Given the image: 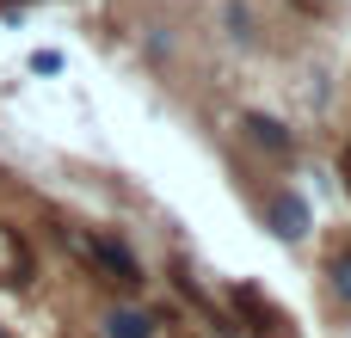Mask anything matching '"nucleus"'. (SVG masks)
Masks as SVG:
<instances>
[{
  "label": "nucleus",
  "instance_id": "20e7f679",
  "mask_svg": "<svg viewBox=\"0 0 351 338\" xmlns=\"http://www.w3.org/2000/svg\"><path fill=\"white\" fill-rule=\"evenodd\" d=\"M247 135H253L259 148H271V154H284V148H290V135H284V123H278V117H247Z\"/></svg>",
  "mask_w": 351,
  "mask_h": 338
},
{
  "label": "nucleus",
  "instance_id": "f257e3e1",
  "mask_svg": "<svg viewBox=\"0 0 351 338\" xmlns=\"http://www.w3.org/2000/svg\"><path fill=\"white\" fill-rule=\"evenodd\" d=\"M265 222H271V234H278V240H302L315 216H308V203H302L296 191H278V197H271V209H265Z\"/></svg>",
  "mask_w": 351,
  "mask_h": 338
},
{
  "label": "nucleus",
  "instance_id": "7ed1b4c3",
  "mask_svg": "<svg viewBox=\"0 0 351 338\" xmlns=\"http://www.w3.org/2000/svg\"><path fill=\"white\" fill-rule=\"evenodd\" d=\"M105 338H154V320L136 308H111L105 314Z\"/></svg>",
  "mask_w": 351,
  "mask_h": 338
},
{
  "label": "nucleus",
  "instance_id": "39448f33",
  "mask_svg": "<svg viewBox=\"0 0 351 338\" xmlns=\"http://www.w3.org/2000/svg\"><path fill=\"white\" fill-rule=\"evenodd\" d=\"M333 296L351 302V252H346V259H333Z\"/></svg>",
  "mask_w": 351,
  "mask_h": 338
},
{
  "label": "nucleus",
  "instance_id": "423d86ee",
  "mask_svg": "<svg viewBox=\"0 0 351 338\" xmlns=\"http://www.w3.org/2000/svg\"><path fill=\"white\" fill-rule=\"evenodd\" d=\"M31 68H37V74H56V68H62V55H56V49H37V55H31Z\"/></svg>",
  "mask_w": 351,
  "mask_h": 338
},
{
  "label": "nucleus",
  "instance_id": "f03ea898",
  "mask_svg": "<svg viewBox=\"0 0 351 338\" xmlns=\"http://www.w3.org/2000/svg\"><path fill=\"white\" fill-rule=\"evenodd\" d=\"M86 246H93V259H99V265H105L117 283H142V271H136V252H130V246H117L111 234H93Z\"/></svg>",
  "mask_w": 351,
  "mask_h": 338
}]
</instances>
